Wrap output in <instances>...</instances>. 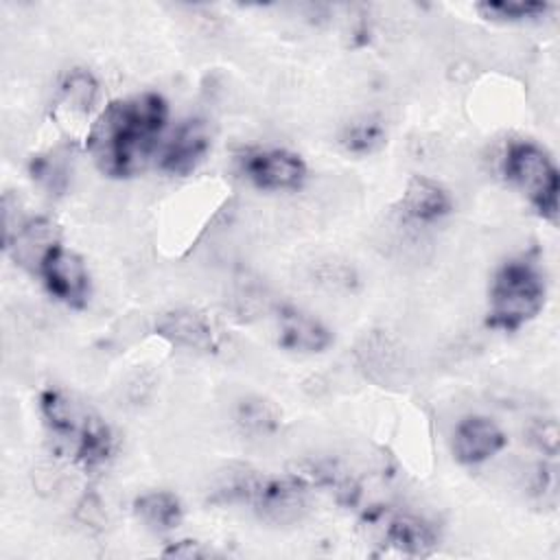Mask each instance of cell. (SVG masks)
<instances>
[{
  "instance_id": "30bf717a",
  "label": "cell",
  "mask_w": 560,
  "mask_h": 560,
  "mask_svg": "<svg viewBox=\"0 0 560 560\" xmlns=\"http://www.w3.org/2000/svg\"><path fill=\"white\" fill-rule=\"evenodd\" d=\"M508 446L505 431L488 416L470 413L464 416L451 438V451L455 462L462 466H479L492 459Z\"/></svg>"
},
{
  "instance_id": "7c38bea8",
  "label": "cell",
  "mask_w": 560,
  "mask_h": 560,
  "mask_svg": "<svg viewBox=\"0 0 560 560\" xmlns=\"http://www.w3.org/2000/svg\"><path fill=\"white\" fill-rule=\"evenodd\" d=\"M335 341L332 330L313 313L282 304L278 308V343L298 354H319Z\"/></svg>"
},
{
  "instance_id": "9a60e30c",
  "label": "cell",
  "mask_w": 560,
  "mask_h": 560,
  "mask_svg": "<svg viewBox=\"0 0 560 560\" xmlns=\"http://www.w3.org/2000/svg\"><path fill=\"white\" fill-rule=\"evenodd\" d=\"M234 422L243 435L267 438L280 429V411L262 396H243L234 405Z\"/></svg>"
},
{
  "instance_id": "ac0fdd59",
  "label": "cell",
  "mask_w": 560,
  "mask_h": 560,
  "mask_svg": "<svg viewBox=\"0 0 560 560\" xmlns=\"http://www.w3.org/2000/svg\"><path fill=\"white\" fill-rule=\"evenodd\" d=\"M59 98L70 112L90 114L98 98V81L85 68H72L59 83Z\"/></svg>"
},
{
  "instance_id": "3957f363",
  "label": "cell",
  "mask_w": 560,
  "mask_h": 560,
  "mask_svg": "<svg viewBox=\"0 0 560 560\" xmlns=\"http://www.w3.org/2000/svg\"><path fill=\"white\" fill-rule=\"evenodd\" d=\"M547 302V280L538 260L518 254L503 260L488 289L486 324L494 330L516 332L536 319Z\"/></svg>"
},
{
  "instance_id": "5b68a950",
  "label": "cell",
  "mask_w": 560,
  "mask_h": 560,
  "mask_svg": "<svg viewBox=\"0 0 560 560\" xmlns=\"http://www.w3.org/2000/svg\"><path fill=\"white\" fill-rule=\"evenodd\" d=\"M236 168L258 190H298L308 177V166L300 153L282 147H247L236 153Z\"/></svg>"
},
{
  "instance_id": "8992f818",
  "label": "cell",
  "mask_w": 560,
  "mask_h": 560,
  "mask_svg": "<svg viewBox=\"0 0 560 560\" xmlns=\"http://www.w3.org/2000/svg\"><path fill=\"white\" fill-rule=\"evenodd\" d=\"M35 276H39L48 295L66 304L68 308L81 311L88 306L92 282L90 271L77 252L57 245L42 260Z\"/></svg>"
},
{
  "instance_id": "6da1fadb",
  "label": "cell",
  "mask_w": 560,
  "mask_h": 560,
  "mask_svg": "<svg viewBox=\"0 0 560 560\" xmlns=\"http://www.w3.org/2000/svg\"><path fill=\"white\" fill-rule=\"evenodd\" d=\"M168 101L160 92H140L107 103L85 136L94 166L112 179L144 171L168 125Z\"/></svg>"
},
{
  "instance_id": "9c48e42d",
  "label": "cell",
  "mask_w": 560,
  "mask_h": 560,
  "mask_svg": "<svg viewBox=\"0 0 560 560\" xmlns=\"http://www.w3.org/2000/svg\"><path fill=\"white\" fill-rule=\"evenodd\" d=\"M212 147V133L203 118H186L182 120L175 131L164 142L158 166L166 175L186 177L206 160Z\"/></svg>"
},
{
  "instance_id": "e0dca14e",
  "label": "cell",
  "mask_w": 560,
  "mask_h": 560,
  "mask_svg": "<svg viewBox=\"0 0 560 560\" xmlns=\"http://www.w3.org/2000/svg\"><path fill=\"white\" fill-rule=\"evenodd\" d=\"M387 131L381 118L374 116H363L352 122H348L341 133H339V144L343 147L346 153L352 155H370L376 149L385 144Z\"/></svg>"
},
{
  "instance_id": "2e32d148",
  "label": "cell",
  "mask_w": 560,
  "mask_h": 560,
  "mask_svg": "<svg viewBox=\"0 0 560 560\" xmlns=\"http://www.w3.org/2000/svg\"><path fill=\"white\" fill-rule=\"evenodd\" d=\"M475 11L488 22L525 24L547 18L553 11V4L534 0H483L475 4Z\"/></svg>"
},
{
  "instance_id": "8fae6325",
  "label": "cell",
  "mask_w": 560,
  "mask_h": 560,
  "mask_svg": "<svg viewBox=\"0 0 560 560\" xmlns=\"http://www.w3.org/2000/svg\"><path fill=\"white\" fill-rule=\"evenodd\" d=\"M57 245H61V232L48 217H31L4 228V249L20 267L33 273H37L42 260Z\"/></svg>"
},
{
  "instance_id": "ffe728a7",
  "label": "cell",
  "mask_w": 560,
  "mask_h": 560,
  "mask_svg": "<svg viewBox=\"0 0 560 560\" xmlns=\"http://www.w3.org/2000/svg\"><path fill=\"white\" fill-rule=\"evenodd\" d=\"M529 442L547 457L558 455V424L551 418L536 420L529 429Z\"/></svg>"
},
{
  "instance_id": "5bb4252c",
  "label": "cell",
  "mask_w": 560,
  "mask_h": 560,
  "mask_svg": "<svg viewBox=\"0 0 560 560\" xmlns=\"http://www.w3.org/2000/svg\"><path fill=\"white\" fill-rule=\"evenodd\" d=\"M133 516L151 532L164 534L175 529L184 518V508L177 494L168 490H149L133 499Z\"/></svg>"
},
{
  "instance_id": "44dd1931",
  "label": "cell",
  "mask_w": 560,
  "mask_h": 560,
  "mask_svg": "<svg viewBox=\"0 0 560 560\" xmlns=\"http://www.w3.org/2000/svg\"><path fill=\"white\" fill-rule=\"evenodd\" d=\"M214 553H217V551H214L212 547H206L203 542L190 540V538L171 542L166 549H162V556H164V558H186V560H190V558H195V560H199V558H210V556H214Z\"/></svg>"
},
{
  "instance_id": "4fadbf2b",
  "label": "cell",
  "mask_w": 560,
  "mask_h": 560,
  "mask_svg": "<svg viewBox=\"0 0 560 560\" xmlns=\"http://www.w3.org/2000/svg\"><path fill=\"white\" fill-rule=\"evenodd\" d=\"M398 208L405 219L416 223H438L453 210V199L448 190L431 177L413 175L409 177Z\"/></svg>"
},
{
  "instance_id": "277c9868",
  "label": "cell",
  "mask_w": 560,
  "mask_h": 560,
  "mask_svg": "<svg viewBox=\"0 0 560 560\" xmlns=\"http://www.w3.org/2000/svg\"><path fill=\"white\" fill-rule=\"evenodd\" d=\"M501 168L505 179L525 195L536 214L556 225L560 214V173L553 158L534 140H510Z\"/></svg>"
},
{
  "instance_id": "7a4b0ae2",
  "label": "cell",
  "mask_w": 560,
  "mask_h": 560,
  "mask_svg": "<svg viewBox=\"0 0 560 560\" xmlns=\"http://www.w3.org/2000/svg\"><path fill=\"white\" fill-rule=\"evenodd\" d=\"M37 407L48 435L77 466L96 470L109 462L116 448L114 433L90 405L61 387H46Z\"/></svg>"
},
{
  "instance_id": "52a82bcc",
  "label": "cell",
  "mask_w": 560,
  "mask_h": 560,
  "mask_svg": "<svg viewBox=\"0 0 560 560\" xmlns=\"http://www.w3.org/2000/svg\"><path fill=\"white\" fill-rule=\"evenodd\" d=\"M370 525H378L383 542L396 553L422 558L435 551L440 545L438 527L413 512H389L385 508L365 512Z\"/></svg>"
},
{
  "instance_id": "d6986e66",
  "label": "cell",
  "mask_w": 560,
  "mask_h": 560,
  "mask_svg": "<svg viewBox=\"0 0 560 560\" xmlns=\"http://www.w3.org/2000/svg\"><path fill=\"white\" fill-rule=\"evenodd\" d=\"M28 173H31L33 182H37L50 195L63 192L68 186V179H70L66 155H61L57 151L33 155L28 162Z\"/></svg>"
},
{
  "instance_id": "ba28073f",
  "label": "cell",
  "mask_w": 560,
  "mask_h": 560,
  "mask_svg": "<svg viewBox=\"0 0 560 560\" xmlns=\"http://www.w3.org/2000/svg\"><path fill=\"white\" fill-rule=\"evenodd\" d=\"M155 335L175 348L214 354L221 348V337L212 319L192 306H179L162 313L155 322Z\"/></svg>"
}]
</instances>
